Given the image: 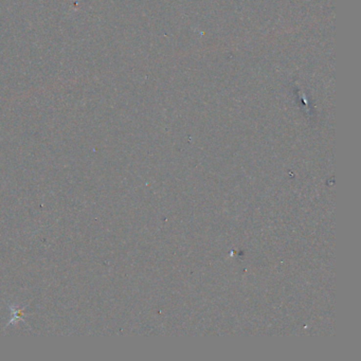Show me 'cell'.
Listing matches in <instances>:
<instances>
[{
	"mask_svg": "<svg viewBox=\"0 0 361 361\" xmlns=\"http://www.w3.org/2000/svg\"><path fill=\"white\" fill-rule=\"evenodd\" d=\"M24 308L25 307H23V308H18V307H14V306H10V311L12 312L13 315H12V318L9 321L8 325L9 324H12V323H14V322H16V321H23V317Z\"/></svg>",
	"mask_w": 361,
	"mask_h": 361,
	"instance_id": "obj_1",
	"label": "cell"
}]
</instances>
